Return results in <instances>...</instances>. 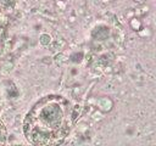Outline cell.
<instances>
[{
    "label": "cell",
    "instance_id": "obj_1",
    "mask_svg": "<svg viewBox=\"0 0 156 146\" xmlns=\"http://www.w3.org/2000/svg\"><path fill=\"white\" fill-rule=\"evenodd\" d=\"M71 129V108L61 96H45L27 113L23 134L33 145H58Z\"/></svg>",
    "mask_w": 156,
    "mask_h": 146
}]
</instances>
